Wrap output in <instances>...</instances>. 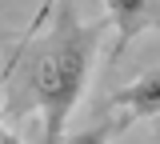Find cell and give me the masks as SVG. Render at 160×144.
Here are the masks:
<instances>
[{
  "instance_id": "8992f818",
  "label": "cell",
  "mask_w": 160,
  "mask_h": 144,
  "mask_svg": "<svg viewBox=\"0 0 160 144\" xmlns=\"http://www.w3.org/2000/svg\"><path fill=\"white\" fill-rule=\"evenodd\" d=\"M0 144H24V140H20L16 132H8V128H4V136H0Z\"/></svg>"
},
{
  "instance_id": "277c9868",
  "label": "cell",
  "mask_w": 160,
  "mask_h": 144,
  "mask_svg": "<svg viewBox=\"0 0 160 144\" xmlns=\"http://www.w3.org/2000/svg\"><path fill=\"white\" fill-rule=\"evenodd\" d=\"M112 136H116V124L104 120V124H92V128H80V132H72L64 144H112Z\"/></svg>"
},
{
  "instance_id": "5b68a950",
  "label": "cell",
  "mask_w": 160,
  "mask_h": 144,
  "mask_svg": "<svg viewBox=\"0 0 160 144\" xmlns=\"http://www.w3.org/2000/svg\"><path fill=\"white\" fill-rule=\"evenodd\" d=\"M4 84H8V64H4V72H0V92H4ZM0 120H4V112H0ZM0 136H4V124H0Z\"/></svg>"
},
{
  "instance_id": "7a4b0ae2",
  "label": "cell",
  "mask_w": 160,
  "mask_h": 144,
  "mask_svg": "<svg viewBox=\"0 0 160 144\" xmlns=\"http://www.w3.org/2000/svg\"><path fill=\"white\" fill-rule=\"evenodd\" d=\"M112 112H116V136L124 128H132L136 120H148V116H160V64L140 72L136 80H128L124 88L112 92Z\"/></svg>"
},
{
  "instance_id": "6da1fadb",
  "label": "cell",
  "mask_w": 160,
  "mask_h": 144,
  "mask_svg": "<svg viewBox=\"0 0 160 144\" xmlns=\"http://www.w3.org/2000/svg\"><path fill=\"white\" fill-rule=\"evenodd\" d=\"M108 32L104 20H80L76 4L60 0L56 8H40L28 36L8 56L4 84V116L44 120V144H64V124L80 104L100 40Z\"/></svg>"
},
{
  "instance_id": "3957f363",
  "label": "cell",
  "mask_w": 160,
  "mask_h": 144,
  "mask_svg": "<svg viewBox=\"0 0 160 144\" xmlns=\"http://www.w3.org/2000/svg\"><path fill=\"white\" fill-rule=\"evenodd\" d=\"M108 24H116V48H112V56H120L128 44L136 40L140 32H148V28H160V4L156 0H108Z\"/></svg>"
}]
</instances>
